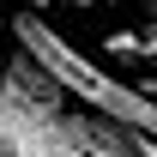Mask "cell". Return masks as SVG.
<instances>
[{"label": "cell", "instance_id": "2", "mask_svg": "<svg viewBox=\"0 0 157 157\" xmlns=\"http://www.w3.org/2000/svg\"><path fill=\"white\" fill-rule=\"evenodd\" d=\"M12 42H18L73 103H85L91 115H109V121H121V127H133V133L157 139V97H145L127 78H109L91 55H78L55 24H42L36 12H18V18H12Z\"/></svg>", "mask_w": 157, "mask_h": 157}, {"label": "cell", "instance_id": "7", "mask_svg": "<svg viewBox=\"0 0 157 157\" xmlns=\"http://www.w3.org/2000/svg\"><path fill=\"white\" fill-rule=\"evenodd\" d=\"M0 36H6V24H0Z\"/></svg>", "mask_w": 157, "mask_h": 157}, {"label": "cell", "instance_id": "3", "mask_svg": "<svg viewBox=\"0 0 157 157\" xmlns=\"http://www.w3.org/2000/svg\"><path fill=\"white\" fill-rule=\"evenodd\" d=\"M78 145H85V157H139L133 127H121L109 115H91V109H78Z\"/></svg>", "mask_w": 157, "mask_h": 157}, {"label": "cell", "instance_id": "5", "mask_svg": "<svg viewBox=\"0 0 157 157\" xmlns=\"http://www.w3.org/2000/svg\"><path fill=\"white\" fill-rule=\"evenodd\" d=\"M24 6H60V0H24Z\"/></svg>", "mask_w": 157, "mask_h": 157}, {"label": "cell", "instance_id": "4", "mask_svg": "<svg viewBox=\"0 0 157 157\" xmlns=\"http://www.w3.org/2000/svg\"><path fill=\"white\" fill-rule=\"evenodd\" d=\"M139 157H157V139H145V133H139Z\"/></svg>", "mask_w": 157, "mask_h": 157}, {"label": "cell", "instance_id": "1", "mask_svg": "<svg viewBox=\"0 0 157 157\" xmlns=\"http://www.w3.org/2000/svg\"><path fill=\"white\" fill-rule=\"evenodd\" d=\"M0 157H85L73 97L18 42L0 55Z\"/></svg>", "mask_w": 157, "mask_h": 157}, {"label": "cell", "instance_id": "6", "mask_svg": "<svg viewBox=\"0 0 157 157\" xmlns=\"http://www.w3.org/2000/svg\"><path fill=\"white\" fill-rule=\"evenodd\" d=\"M139 6H145V12H151V18H157V0H139Z\"/></svg>", "mask_w": 157, "mask_h": 157}]
</instances>
